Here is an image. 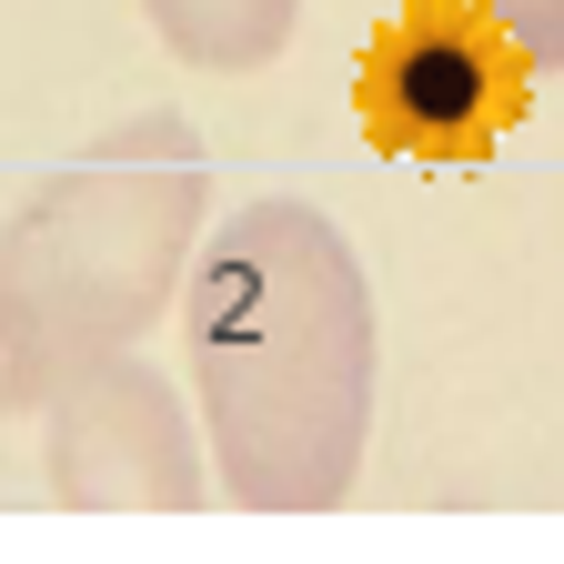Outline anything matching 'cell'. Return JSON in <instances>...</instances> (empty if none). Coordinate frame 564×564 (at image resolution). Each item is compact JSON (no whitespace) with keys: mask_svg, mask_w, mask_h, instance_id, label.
Instances as JSON below:
<instances>
[{"mask_svg":"<svg viewBox=\"0 0 564 564\" xmlns=\"http://www.w3.org/2000/svg\"><path fill=\"white\" fill-rule=\"evenodd\" d=\"M182 352L212 484L242 514H333L373 444V282L323 202L262 192L202 232Z\"/></svg>","mask_w":564,"mask_h":564,"instance_id":"cell-1","label":"cell"},{"mask_svg":"<svg viewBox=\"0 0 564 564\" xmlns=\"http://www.w3.org/2000/svg\"><path fill=\"white\" fill-rule=\"evenodd\" d=\"M212 162L182 111H131L51 162L0 223V413H41L51 373L141 343L192 282Z\"/></svg>","mask_w":564,"mask_h":564,"instance_id":"cell-2","label":"cell"},{"mask_svg":"<svg viewBox=\"0 0 564 564\" xmlns=\"http://www.w3.org/2000/svg\"><path fill=\"white\" fill-rule=\"evenodd\" d=\"M41 464L61 514H192L202 505V423L141 343L91 352L41 393Z\"/></svg>","mask_w":564,"mask_h":564,"instance_id":"cell-3","label":"cell"},{"mask_svg":"<svg viewBox=\"0 0 564 564\" xmlns=\"http://www.w3.org/2000/svg\"><path fill=\"white\" fill-rule=\"evenodd\" d=\"M514 91L524 61L474 0H423V11L383 21L364 51V82H352L373 141L403 162H484L514 121Z\"/></svg>","mask_w":564,"mask_h":564,"instance_id":"cell-4","label":"cell"},{"mask_svg":"<svg viewBox=\"0 0 564 564\" xmlns=\"http://www.w3.org/2000/svg\"><path fill=\"white\" fill-rule=\"evenodd\" d=\"M141 11H152L162 51L192 61V70H262L293 41L303 0H141Z\"/></svg>","mask_w":564,"mask_h":564,"instance_id":"cell-5","label":"cell"},{"mask_svg":"<svg viewBox=\"0 0 564 564\" xmlns=\"http://www.w3.org/2000/svg\"><path fill=\"white\" fill-rule=\"evenodd\" d=\"M474 11L514 41L524 70H564V0H474Z\"/></svg>","mask_w":564,"mask_h":564,"instance_id":"cell-6","label":"cell"}]
</instances>
